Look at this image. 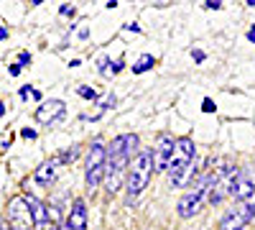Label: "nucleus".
Instances as JSON below:
<instances>
[{
	"mask_svg": "<svg viewBox=\"0 0 255 230\" xmlns=\"http://www.w3.org/2000/svg\"><path fill=\"white\" fill-rule=\"evenodd\" d=\"M138 133H123L118 138H113V143L108 146V164H105V190L110 195H115L120 190V184L128 177V169H130L133 161V151L138 149Z\"/></svg>",
	"mask_w": 255,
	"mask_h": 230,
	"instance_id": "nucleus-1",
	"label": "nucleus"
},
{
	"mask_svg": "<svg viewBox=\"0 0 255 230\" xmlns=\"http://www.w3.org/2000/svg\"><path fill=\"white\" fill-rule=\"evenodd\" d=\"M153 172H156L153 169V151L140 149L135 154V159L130 161V169H128V177H125V205H133L143 195Z\"/></svg>",
	"mask_w": 255,
	"mask_h": 230,
	"instance_id": "nucleus-2",
	"label": "nucleus"
},
{
	"mask_svg": "<svg viewBox=\"0 0 255 230\" xmlns=\"http://www.w3.org/2000/svg\"><path fill=\"white\" fill-rule=\"evenodd\" d=\"M194 154H197V146L189 136L176 138V149L171 156V164H168V184L174 190H181V187L189 182L191 172H194Z\"/></svg>",
	"mask_w": 255,
	"mask_h": 230,
	"instance_id": "nucleus-3",
	"label": "nucleus"
},
{
	"mask_svg": "<svg viewBox=\"0 0 255 230\" xmlns=\"http://www.w3.org/2000/svg\"><path fill=\"white\" fill-rule=\"evenodd\" d=\"M212 182H215V174H204L194 187H189V190L181 195V200L176 202V215L181 220H189V218H194L199 210H202V205L204 200L209 197V190H212Z\"/></svg>",
	"mask_w": 255,
	"mask_h": 230,
	"instance_id": "nucleus-4",
	"label": "nucleus"
},
{
	"mask_svg": "<svg viewBox=\"0 0 255 230\" xmlns=\"http://www.w3.org/2000/svg\"><path fill=\"white\" fill-rule=\"evenodd\" d=\"M105 164H108V149L102 141H92V146L87 149V161H84V182L87 190L95 192L105 179Z\"/></svg>",
	"mask_w": 255,
	"mask_h": 230,
	"instance_id": "nucleus-5",
	"label": "nucleus"
},
{
	"mask_svg": "<svg viewBox=\"0 0 255 230\" xmlns=\"http://www.w3.org/2000/svg\"><path fill=\"white\" fill-rule=\"evenodd\" d=\"M250 220H255V202H235L220 218V230H245Z\"/></svg>",
	"mask_w": 255,
	"mask_h": 230,
	"instance_id": "nucleus-6",
	"label": "nucleus"
},
{
	"mask_svg": "<svg viewBox=\"0 0 255 230\" xmlns=\"http://www.w3.org/2000/svg\"><path fill=\"white\" fill-rule=\"evenodd\" d=\"M253 195H255V164H245L243 169H238L230 197L235 202H253Z\"/></svg>",
	"mask_w": 255,
	"mask_h": 230,
	"instance_id": "nucleus-7",
	"label": "nucleus"
},
{
	"mask_svg": "<svg viewBox=\"0 0 255 230\" xmlns=\"http://www.w3.org/2000/svg\"><path fill=\"white\" fill-rule=\"evenodd\" d=\"M8 220H10V230H33L36 228L26 197H13L10 200V205H8Z\"/></svg>",
	"mask_w": 255,
	"mask_h": 230,
	"instance_id": "nucleus-8",
	"label": "nucleus"
},
{
	"mask_svg": "<svg viewBox=\"0 0 255 230\" xmlns=\"http://www.w3.org/2000/svg\"><path fill=\"white\" fill-rule=\"evenodd\" d=\"M174 149H176V138L171 133H161L156 146H153V169L156 172H166L168 164H171V156H174Z\"/></svg>",
	"mask_w": 255,
	"mask_h": 230,
	"instance_id": "nucleus-9",
	"label": "nucleus"
},
{
	"mask_svg": "<svg viewBox=\"0 0 255 230\" xmlns=\"http://www.w3.org/2000/svg\"><path fill=\"white\" fill-rule=\"evenodd\" d=\"M64 115H67V105H64V100H44L41 105L36 108V123L41 125H54L59 120H64Z\"/></svg>",
	"mask_w": 255,
	"mask_h": 230,
	"instance_id": "nucleus-10",
	"label": "nucleus"
},
{
	"mask_svg": "<svg viewBox=\"0 0 255 230\" xmlns=\"http://www.w3.org/2000/svg\"><path fill=\"white\" fill-rule=\"evenodd\" d=\"M64 230H87V202L84 200L72 202L67 223H64Z\"/></svg>",
	"mask_w": 255,
	"mask_h": 230,
	"instance_id": "nucleus-11",
	"label": "nucleus"
},
{
	"mask_svg": "<svg viewBox=\"0 0 255 230\" xmlns=\"http://www.w3.org/2000/svg\"><path fill=\"white\" fill-rule=\"evenodd\" d=\"M61 164V156H56V159H51V161H44L38 166V169L33 172V182L36 184H41V187H51L54 184V179H56V166Z\"/></svg>",
	"mask_w": 255,
	"mask_h": 230,
	"instance_id": "nucleus-12",
	"label": "nucleus"
},
{
	"mask_svg": "<svg viewBox=\"0 0 255 230\" xmlns=\"http://www.w3.org/2000/svg\"><path fill=\"white\" fill-rule=\"evenodd\" d=\"M26 202H28V207H31L33 225H36V228H46V225H49V218H51L49 207H46L44 202H41L38 197H31V195H26Z\"/></svg>",
	"mask_w": 255,
	"mask_h": 230,
	"instance_id": "nucleus-13",
	"label": "nucleus"
},
{
	"mask_svg": "<svg viewBox=\"0 0 255 230\" xmlns=\"http://www.w3.org/2000/svg\"><path fill=\"white\" fill-rule=\"evenodd\" d=\"M123 64H125L123 59H115V61H113V59H108V56H102V59H100V69H97V72H100L102 77H108V79H110V77H115V74L123 69Z\"/></svg>",
	"mask_w": 255,
	"mask_h": 230,
	"instance_id": "nucleus-14",
	"label": "nucleus"
},
{
	"mask_svg": "<svg viewBox=\"0 0 255 230\" xmlns=\"http://www.w3.org/2000/svg\"><path fill=\"white\" fill-rule=\"evenodd\" d=\"M153 67H156V56H153V54H143V56L135 61V64H133L130 69H133V74H143V72L153 69Z\"/></svg>",
	"mask_w": 255,
	"mask_h": 230,
	"instance_id": "nucleus-15",
	"label": "nucleus"
},
{
	"mask_svg": "<svg viewBox=\"0 0 255 230\" xmlns=\"http://www.w3.org/2000/svg\"><path fill=\"white\" fill-rule=\"evenodd\" d=\"M77 95H79V97H84V100H92V102H97V100H100V95H97L92 87H84V85H79V87H77Z\"/></svg>",
	"mask_w": 255,
	"mask_h": 230,
	"instance_id": "nucleus-16",
	"label": "nucleus"
},
{
	"mask_svg": "<svg viewBox=\"0 0 255 230\" xmlns=\"http://www.w3.org/2000/svg\"><path fill=\"white\" fill-rule=\"evenodd\" d=\"M115 102H118V100H115V95H113V92H108V97H105V100H102V105H100V113L110 110V108L115 105Z\"/></svg>",
	"mask_w": 255,
	"mask_h": 230,
	"instance_id": "nucleus-17",
	"label": "nucleus"
},
{
	"mask_svg": "<svg viewBox=\"0 0 255 230\" xmlns=\"http://www.w3.org/2000/svg\"><path fill=\"white\" fill-rule=\"evenodd\" d=\"M59 13H61V15H67V18H74L77 8H74V5H69V3H61V5H59Z\"/></svg>",
	"mask_w": 255,
	"mask_h": 230,
	"instance_id": "nucleus-18",
	"label": "nucleus"
},
{
	"mask_svg": "<svg viewBox=\"0 0 255 230\" xmlns=\"http://www.w3.org/2000/svg\"><path fill=\"white\" fill-rule=\"evenodd\" d=\"M77 154H79V149H77V146H72V151L61 154V164H67V161H74V159H77Z\"/></svg>",
	"mask_w": 255,
	"mask_h": 230,
	"instance_id": "nucleus-19",
	"label": "nucleus"
},
{
	"mask_svg": "<svg viewBox=\"0 0 255 230\" xmlns=\"http://www.w3.org/2000/svg\"><path fill=\"white\" fill-rule=\"evenodd\" d=\"M10 143H13V133H3L0 136V151H5Z\"/></svg>",
	"mask_w": 255,
	"mask_h": 230,
	"instance_id": "nucleus-20",
	"label": "nucleus"
},
{
	"mask_svg": "<svg viewBox=\"0 0 255 230\" xmlns=\"http://www.w3.org/2000/svg\"><path fill=\"white\" fill-rule=\"evenodd\" d=\"M225 3H222V0H207V3H204V8L207 10H220Z\"/></svg>",
	"mask_w": 255,
	"mask_h": 230,
	"instance_id": "nucleus-21",
	"label": "nucleus"
},
{
	"mask_svg": "<svg viewBox=\"0 0 255 230\" xmlns=\"http://www.w3.org/2000/svg\"><path fill=\"white\" fill-rule=\"evenodd\" d=\"M202 110H204V113H215L217 108H215V102H212L209 97H204V100H202Z\"/></svg>",
	"mask_w": 255,
	"mask_h": 230,
	"instance_id": "nucleus-22",
	"label": "nucleus"
},
{
	"mask_svg": "<svg viewBox=\"0 0 255 230\" xmlns=\"http://www.w3.org/2000/svg\"><path fill=\"white\" fill-rule=\"evenodd\" d=\"M28 61H31V51H20V54H18V67L28 64Z\"/></svg>",
	"mask_w": 255,
	"mask_h": 230,
	"instance_id": "nucleus-23",
	"label": "nucleus"
},
{
	"mask_svg": "<svg viewBox=\"0 0 255 230\" xmlns=\"http://www.w3.org/2000/svg\"><path fill=\"white\" fill-rule=\"evenodd\" d=\"M20 136H23V138H28V141H33V138H36L38 133H36L33 128H23V131H20Z\"/></svg>",
	"mask_w": 255,
	"mask_h": 230,
	"instance_id": "nucleus-24",
	"label": "nucleus"
},
{
	"mask_svg": "<svg viewBox=\"0 0 255 230\" xmlns=\"http://www.w3.org/2000/svg\"><path fill=\"white\" fill-rule=\"evenodd\" d=\"M191 56H194V61H204V51H199V49H191Z\"/></svg>",
	"mask_w": 255,
	"mask_h": 230,
	"instance_id": "nucleus-25",
	"label": "nucleus"
},
{
	"mask_svg": "<svg viewBox=\"0 0 255 230\" xmlns=\"http://www.w3.org/2000/svg\"><path fill=\"white\" fill-rule=\"evenodd\" d=\"M8 72H10V77H18V74H20V67H18V64H10Z\"/></svg>",
	"mask_w": 255,
	"mask_h": 230,
	"instance_id": "nucleus-26",
	"label": "nucleus"
},
{
	"mask_svg": "<svg viewBox=\"0 0 255 230\" xmlns=\"http://www.w3.org/2000/svg\"><path fill=\"white\" fill-rule=\"evenodd\" d=\"M31 92H33V90H31V85H26V87H20V97H23V100H26V97H28Z\"/></svg>",
	"mask_w": 255,
	"mask_h": 230,
	"instance_id": "nucleus-27",
	"label": "nucleus"
},
{
	"mask_svg": "<svg viewBox=\"0 0 255 230\" xmlns=\"http://www.w3.org/2000/svg\"><path fill=\"white\" fill-rule=\"evenodd\" d=\"M125 31H133V33H140V26H138V23H128V26H125Z\"/></svg>",
	"mask_w": 255,
	"mask_h": 230,
	"instance_id": "nucleus-28",
	"label": "nucleus"
},
{
	"mask_svg": "<svg viewBox=\"0 0 255 230\" xmlns=\"http://www.w3.org/2000/svg\"><path fill=\"white\" fill-rule=\"evenodd\" d=\"M248 41H250V44H255V26L248 31Z\"/></svg>",
	"mask_w": 255,
	"mask_h": 230,
	"instance_id": "nucleus-29",
	"label": "nucleus"
},
{
	"mask_svg": "<svg viewBox=\"0 0 255 230\" xmlns=\"http://www.w3.org/2000/svg\"><path fill=\"white\" fill-rule=\"evenodd\" d=\"M3 38H8V28H3V26H0V41H3Z\"/></svg>",
	"mask_w": 255,
	"mask_h": 230,
	"instance_id": "nucleus-30",
	"label": "nucleus"
},
{
	"mask_svg": "<svg viewBox=\"0 0 255 230\" xmlns=\"http://www.w3.org/2000/svg\"><path fill=\"white\" fill-rule=\"evenodd\" d=\"M5 115V105H3V100H0V118Z\"/></svg>",
	"mask_w": 255,
	"mask_h": 230,
	"instance_id": "nucleus-31",
	"label": "nucleus"
},
{
	"mask_svg": "<svg viewBox=\"0 0 255 230\" xmlns=\"http://www.w3.org/2000/svg\"><path fill=\"white\" fill-rule=\"evenodd\" d=\"M49 230H64V225H51Z\"/></svg>",
	"mask_w": 255,
	"mask_h": 230,
	"instance_id": "nucleus-32",
	"label": "nucleus"
}]
</instances>
